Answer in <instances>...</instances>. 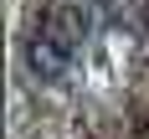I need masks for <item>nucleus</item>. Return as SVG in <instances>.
<instances>
[{
	"mask_svg": "<svg viewBox=\"0 0 149 139\" xmlns=\"http://www.w3.org/2000/svg\"><path fill=\"white\" fill-rule=\"evenodd\" d=\"M46 31H52L57 41H67V46H77L82 36H88V15L77 10V5H62V10H52V21H46Z\"/></svg>",
	"mask_w": 149,
	"mask_h": 139,
	"instance_id": "nucleus-2",
	"label": "nucleus"
},
{
	"mask_svg": "<svg viewBox=\"0 0 149 139\" xmlns=\"http://www.w3.org/2000/svg\"><path fill=\"white\" fill-rule=\"evenodd\" d=\"M26 67L41 77V82H62V77L72 72V46L57 41V36L41 26L36 36H26Z\"/></svg>",
	"mask_w": 149,
	"mask_h": 139,
	"instance_id": "nucleus-1",
	"label": "nucleus"
}]
</instances>
